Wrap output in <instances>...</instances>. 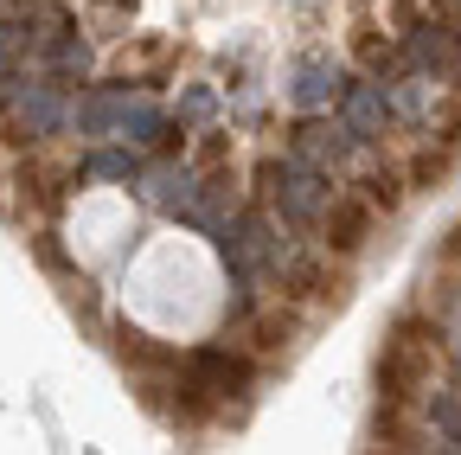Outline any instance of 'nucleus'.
I'll return each instance as SVG.
<instances>
[{
  "mask_svg": "<svg viewBox=\"0 0 461 455\" xmlns=\"http://www.w3.org/2000/svg\"><path fill=\"white\" fill-rule=\"evenodd\" d=\"M455 7H461V0H455Z\"/></svg>",
  "mask_w": 461,
  "mask_h": 455,
  "instance_id": "4",
  "label": "nucleus"
},
{
  "mask_svg": "<svg viewBox=\"0 0 461 455\" xmlns=\"http://www.w3.org/2000/svg\"><path fill=\"white\" fill-rule=\"evenodd\" d=\"M423 378H429V340H417V321H403L378 353V397L403 405L411 391H423Z\"/></svg>",
  "mask_w": 461,
  "mask_h": 455,
  "instance_id": "1",
  "label": "nucleus"
},
{
  "mask_svg": "<svg viewBox=\"0 0 461 455\" xmlns=\"http://www.w3.org/2000/svg\"><path fill=\"white\" fill-rule=\"evenodd\" d=\"M321 232H327V250H339V257L366 250V232H372V205H366V199H333V212L321 218Z\"/></svg>",
  "mask_w": 461,
  "mask_h": 455,
  "instance_id": "2",
  "label": "nucleus"
},
{
  "mask_svg": "<svg viewBox=\"0 0 461 455\" xmlns=\"http://www.w3.org/2000/svg\"><path fill=\"white\" fill-rule=\"evenodd\" d=\"M448 51H455L448 26H423V39H417V59H423V65H448Z\"/></svg>",
  "mask_w": 461,
  "mask_h": 455,
  "instance_id": "3",
  "label": "nucleus"
}]
</instances>
